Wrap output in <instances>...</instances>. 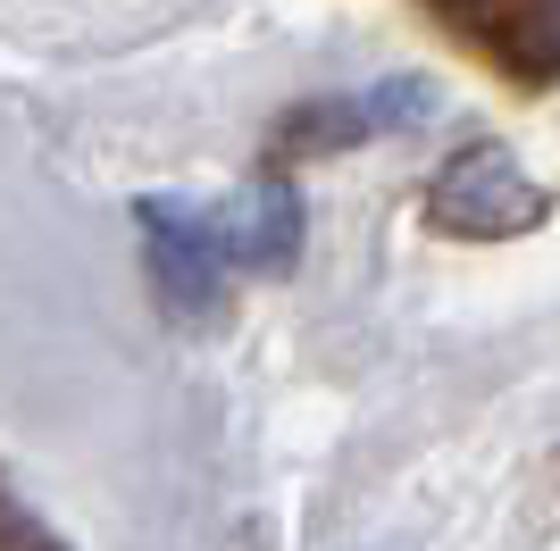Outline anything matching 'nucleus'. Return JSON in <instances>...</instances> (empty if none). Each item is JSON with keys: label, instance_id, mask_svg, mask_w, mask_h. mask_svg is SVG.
Wrapping results in <instances>:
<instances>
[{"label": "nucleus", "instance_id": "f257e3e1", "mask_svg": "<svg viewBox=\"0 0 560 551\" xmlns=\"http://www.w3.org/2000/svg\"><path fill=\"white\" fill-rule=\"evenodd\" d=\"M427 218L444 234H460V243H511V234H536L552 218V192L518 151L468 142V151L444 160V176L427 184Z\"/></svg>", "mask_w": 560, "mask_h": 551}, {"label": "nucleus", "instance_id": "f03ea898", "mask_svg": "<svg viewBox=\"0 0 560 551\" xmlns=\"http://www.w3.org/2000/svg\"><path fill=\"white\" fill-rule=\"evenodd\" d=\"M142 218V268H151V284H160V309L167 318H218V301H226V234H218V218L201 201H185V192H142L135 201Z\"/></svg>", "mask_w": 560, "mask_h": 551}, {"label": "nucleus", "instance_id": "7ed1b4c3", "mask_svg": "<svg viewBox=\"0 0 560 551\" xmlns=\"http://www.w3.org/2000/svg\"><path fill=\"white\" fill-rule=\"evenodd\" d=\"M419 9L444 17L468 50H486L527 92L560 84V0H419Z\"/></svg>", "mask_w": 560, "mask_h": 551}, {"label": "nucleus", "instance_id": "20e7f679", "mask_svg": "<svg viewBox=\"0 0 560 551\" xmlns=\"http://www.w3.org/2000/svg\"><path fill=\"white\" fill-rule=\"evenodd\" d=\"M435 109V84L419 75H385V84H360V92H327V101H302V109L277 126V151H351L369 134H401Z\"/></svg>", "mask_w": 560, "mask_h": 551}, {"label": "nucleus", "instance_id": "39448f33", "mask_svg": "<svg viewBox=\"0 0 560 551\" xmlns=\"http://www.w3.org/2000/svg\"><path fill=\"white\" fill-rule=\"evenodd\" d=\"M218 234H226V259L252 276H284L293 251H302V201L284 176H252L234 184L226 209H218Z\"/></svg>", "mask_w": 560, "mask_h": 551}]
</instances>
